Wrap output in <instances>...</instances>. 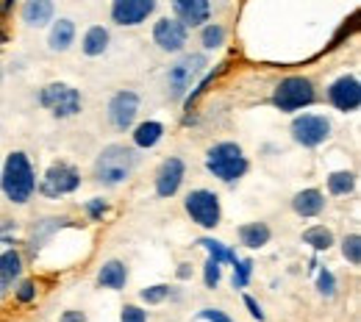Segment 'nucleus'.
<instances>
[{"label":"nucleus","mask_w":361,"mask_h":322,"mask_svg":"<svg viewBox=\"0 0 361 322\" xmlns=\"http://www.w3.org/2000/svg\"><path fill=\"white\" fill-rule=\"evenodd\" d=\"M328 100L339 111H356L361 106V84L356 75H342L328 87Z\"/></svg>","instance_id":"9b49d317"},{"label":"nucleus","mask_w":361,"mask_h":322,"mask_svg":"<svg viewBox=\"0 0 361 322\" xmlns=\"http://www.w3.org/2000/svg\"><path fill=\"white\" fill-rule=\"evenodd\" d=\"M317 292L322 297H334L336 295V278H334L331 270H325V267L317 273Z\"/></svg>","instance_id":"7c9ffc66"},{"label":"nucleus","mask_w":361,"mask_h":322,"mask_svg":"<svg viewBox=\"0 0 361 322\" xmlns=\"http://www.w3.org/2000/svg\"><path fill=\"white\" fill-rule=\"evenodd\" d=\"M136 114H139V94L131 89H123L109 100V123L117 131H128L134 125Z\"/></svg>","instance_id":"9d476101"},{"label":"nucleus","mask_w":361,"mask_h":322,"mask_svg":"<svg viewBox=\"0 0 361 322\" xmlns=\"http://www.w3.org/2000/svg\"><path fill=\"white\" fill-rule=\"evenodd\" d=\"M53 20V0H25L23 3V23L31 28H42Z\"/></svg>","instance_id":"a211bd4d"},{"label":"nucleus","mask_w":361,"mask_h":322,"mask_svg":"<svg viewBox=\"0 0 361 322\" xmlns=\"http://www.w3.org/2000/svg\"><path fill=\"white\" fill-rule=\"evenodd\" d=\"M167 297H170V286H164V283H156V286H147V289L139 292V300L147 303V306H159Z\"/></svg>","instance_id":"c756f323"},{"label":"nucleus","mask_w":361,"mask_h":322,"mask_svg":"<svg viewBox=\"0 0 361 322\" xmlns=\"http://www.w3.org/2000/svg\"><path fill=\"white\" fill-rule=\"evenodd\" d=\"M109 31L103 28V25H92L90 31L84 34V53L87 56H103L106 53V47H109Z\"/></svg>","instance_id":"5701e85b"},{"label":"nucleus","mask_w":361,"mask_h":322,"mask_svg":"<svg viewBox=\"0 0 361 322\" xmlns=\"http://www.w3.org/2000/svg\"><path fill=\"white\" fill-rule=\"evenodd\" d=\"M39 103L50 109L59 120H67V117H75L81 111V92L67 87V84H47L39 92Z\"/></svg>","instance_id":"0eeeda50"},{"label":"nucleus","mask_w":361,"mask_h":322,"mask_svg":"<svg viewBox=\"0 0 361 322\" xmlns=\"http://www.w3.org/2000/svg\"><path fill=\"white\" fill-rule=\"evenodd\" d=\"M292 209H295L298 217H317L325 209V194L319 189H303V192L295 194Z\"/></svg>","instance_id":"dca6fc26"},{"label":"nucleus","mask_w":361,"mask_h":322,"mask_svg":"<svg viewBox=\"0 0 361 322\" xmlns=\"http://www.w3.org/2000/svg\"><path fill=\"white\" fill-rule=\"evenodd\" d=\"M59 322H90V317L84 314V311H78V309H70V311H64Z\"/></svg>","instance_id":"4c0bfd02"},{"label":"nucleus","mask_w":361,"mask_h":322,"mask_svg":"<svg viewBox=\"0 0 361 322\" xmlns=\"http://www.w3.org/2000/svg\"><path fill=\"white\" fill-rule=\"evenodd\" d=\"M120 322H147V311L139 306H123Z\"/></svg>","instance_id":"f704fd0d"},{"label":"nucleus","mask_w":361,"mask_h":322,"mask_svg":"<svg viewBox=\"0 0 361 322\" xmlns=\"http://www.w3.org/2000/svg\"><path fill=\"white\" fill-rule=\"evenodd\" d=\"M78 186H81V173L73 164L59 161V164H50L47 167L45 178L39 184V192L45 197H61V194H73Z\"/></svg>","instance_id":"6e6552de"},{"label":"nucleus","mask_w":361,"mask_h":322,"mask_svg":"<svg viewBox=\"0 0 361 322\" xmlns=\"http://www.w3.org/2000/svg\"><path fill=\"white\" fill-rule=\"evenodd\" d=\"M136 167V150L128 144H106L94 161V178L103 186L123 184Z\"/></svg>","instance_id":"f03ea898"},{"label":"nucleus","mask_w":361,"mask_h":322,"mask_svg":"<svg viewBox=\"0 0 361 322\" xmlns=\"http://www.w3.org/2000/svg\"><path fill=\"white\" fill-rule=\"evenodd\" d=\"M314 97H317L314 84H312L309 78H303V75H289V78H283V81L275 87V92H272V106H275L278 111H298V109L312 106Z\"/></svg>","instance_id":"39448f33"},{"label":"nucleus","mask_w":361,"mask_h":322,"mask_svg":"<svg viewBox=\"0 0 361 322\" xmlns=\"http://www.w3.org/2000/svg\"><path fill=\"white\" fill-rule=\"evenodd\" d=\"M356 189V175L342 170V173H331L328 175V192L331 194H350Z\"/></svg>","instance_id":"a878e982"},{"label":"nucleus","mask_w":361,"mask_h":322,"mask_svg":"<svg viewBox=\"0 0 361 322\" xmlns=\"http://www.w3.org/2000/svg\"><path fill=\"white\" fill-rule=\"evenodd\" d=\"M253 275V261L250 259H236L233 261V289H245Z\"/></svg>","instance_id":"c85d7f7f"},{"label":"nucleus","mask_w":361,"mask_h":322,"mask_svg":"<svg viewBox=\"0 0 361 322\" xmlns=\"http://www.w3.org/2000/svg\"><path fill=\"white\" fill-rule=\"evenodd\" d=\"M0 189H3V194H6L11 203H17V206L28 203L31 194L37 192L34 167H31V161H28V156H25L23 150H14V153L6 156L3 173H0Z\"/></svg>","instance_id":"f257e3e1"},{"label":"nucleus","mask_w":361,"mask_h":322,"mask_svg":"<svg viewBox=\"0 0 361 322\" xmlns=\"http://www.w3.org/2000/svg\"><path fill=\"white\" fill-rule=\"evenodd\" d=\"M17 300L20 303H34L37 300V283L34 280H23L17 286Z\"/></svg>","instance_id":"72a5a7b5"},{"label":"nucleus","mask_w":361,"mask_h":322,"mask_svg":"<svg viewBox=\"0 0 361 322\" xmlns=\"http://www.w3.org/2000/svg\"><path fill=\"white\" fill-rule=\"evenodd\" d=\"M200 45L206 47V50H217V47L226 45V28L220 25V23H209V25H203V31H200Z\"/></svg>","instance_id":"bb28decb"},{"label":"nucleus","mask_w":361,"mask_h":322,"mask_svg":"<svg viewBox=\"0 0 361 322\" xmlns=\"http://www.w3.org/2000/svg\"><path fill=\"white\" fill-rule=\"evenodd\" d=\"M245 306H247V311H250V317H253V320L264 322V311H262V306L256 303V297H250V295H247V297H245Z\"/></svg>","instance_id":"e433bc0d"},{"label":"nucleus","mask_w":361,"mask_h":322,"mask_svg":"<svg viewBox=\"0 0 361 322\" xmlns=\"http://www.w3.org/2000/svg\"><path fill=\"white\" fill-rule=\"evenodd\" d=\"M183 175H186V164L178 156H170L161 161L159 173H156V194L159 197H173L183 184Z\"/></svg>","instance_id":"4468645a"},{"label":"nucleus","mask_w":361,"mask_h":322,"mask_svg":"<svg viewBox=\"0 0 361 322\" xmlns=\"http://www.w3.org/2000/svg\"><path fill=\"white\" fill-rule=\"evenodd\" d=\"M197 320H203V322H233L226 311H220V309H203V311H197Z\"/></svg>","instance_id":"c9c22d12"},{"label":"nucleus","mask_w":361,"mask_h":322,"mask_svg":"<svg viewBox=\"0 0 361 322\" xmlns=\"http://www.w3.org/2000/svg\"><path fill=\"white\" fill-rule=\"evenodd\" d=\"M303 242L317 250V253H322V250H331L334 247V230L325 228V225H312V228L303 230Z\"/></svg>","instance_id":"b1692460"},{"label":"nucleus","mask_w":361,"mask_h":322,"mask_svg":"<svg viewBox=\"0 0 361 322\" xmlns=\"http://www.w3.org/2000/svg\"><path fill=\"white\" fill-rule=\"evenodd\" d=\"M6 295V280H0V297Z\"/></svg>","instance_id":"a19ab883"},{"label":"nucleus","mask_w":361,"mask_h":322,"mask_svg":"<svg viewBox=\"0 0 361 322\" xmlns=\"http://www.w3.org/2000/svg\"><path fill=\"white\" fill-rule=\"evenodd\" d=\"M342 256H345L348 264L359 267L361 264V236L359 233H348V236H345V242H342Z\"/></svg>","instance_id":"cd10ccee"},{"label":"nucleus","mask_w":361,"mask_h":322,"mask_svg":"<svg viewBox=\"0 0 361 322\" xmlns=\"http://www.w3.org/2000/svg\"><path fill=\"white\" fill-rule=\"evenodd\" d=\"M220 280H223V264L214 261V259H209L206 267H203V283H206L209 289H217Z\"/></svg>","instance_id":"2f4dec72"},{"label":"nucleus","mask_w":361,"mask_h":322,"mask_svg":"<svg viewBox=\"0 0 361 322\" xmlns=\"http://www.w3.org/2000/svg\"><path fill=\"white\" fill-rule=\"evenodd\" d=\"M331 137V120L325 114H300L292 120V139L303 147H317Z\"/></svg>","instance_id":"1a4fd4ad"},{"label":"nucleus","mask_w":361,"mask_h":322,"mask_svg":"<svg viewBox=\"0 0 361 322\" xmlns=\"http://www.w3.org/2000/svg\"><path fill=\"white\" fill-rule=\"evenodd\" d=\"M87 209V214H90V220H103V214L109 211V203L103 200V197H92L90 203L84 206Z\"/></svg>","instance_id":"473e14b6"},{"label":"nucleus","mask_w":361,"mask_h":322,"mask_svg":"<svg viewBox=\"0 0 361 322\" xmlns=\"http://www.w3.org/2000/svg\"><path fill=\"white\" fill-rule=\"evenodd\" d=\"M164 137V125L156 123V120H147L142 125H136L134 131V144L136 147H156Z\"/></svg>","instance_id":"412c9836"},{"label":"nucleus","mask_w":361,"mask_h":322,"mask_svg":"<svg viewBox=\"0 0 361 322\" xmlns=\"http://www.w3.org/2000/svg\"><path fill=\"white\" fill-rule=\"evenodd\" d=\"M156 11V0H111V20L117 25H139Z\"/></svg>","instance_id":"f8f14e48"},{"label":"nucleus","mask_w":361,"mask_h":322,"mask_svg":"<svg viewBox=\"0 0 361 322\" xmlns=\"http://www.w3.org/2000/svg\"><path fill=\"white\" fill-rule=\"evenodd\" d=\"M186 37H189V28L173 20V17H161L156 25H153V42L167 50V53H178L186 45Z\"/></svg>","instance_id":"ddd939ff"},{"label":"nucleus","mask_w":361,"mask_h":322,"mask_svg":"<svg viewBox=\"0 0 361 322\" xmlns=\"http://www.w3.org/2000/svg\"><path fill=\"white\" fill-rule=\"evenodd\" d=\"M206 67H209V61H206L203 53H186V56H180L178 61L170 67V73H167L170 100H183L189 94V89H192V84L203 75Z\"/></svg>","instance_id":"20e7f679"},{"label":"nucleus","mask_w":361,"mask_h":322,"mask_svg":"<svg viewBox=\"0 0 361 322\" xmlns=\"http://www.w3.org/2000/svg\"><path fill=\"white\" fill-rule=\"evenodd\" d=\"M183 209L186 214L192 217L195 225L200 228H217L220 225V217H223V209H220V197L209 189H195L186 194L183 200Z\"/></svg>","instance_id":"423d86ee"},{"label":"nucleus","mask_w":361,"mask_h":322,"mask_svg":"<svg viewBox=\"0 0 361 322\" xmlns=\"http://www.w3.org/2000/svg\"><path fill=\"white\" fill-rule=\"evenodd\" d=\"M73 42H75V23L67 20V17L53 23V28H50V50L64 53V50H70Z\"/></svg>","instance_id":"6ab92c4d"},{"label":"nucleus","mask_w":361,"mask_h":322,"mask_svg":"<svg viewBox=\"0 0 361 322\" xmlns=\"http://www.w3.org/2000/svg\"><path fill=\"white\" fill-rule=\"evenodd\" d=\"M178 278H189V264H180V270H178Z\"/></svg>","instance_id":"58836bf2"},{"label":"nucleus","mask_w":361,"mask_h":322,"mask_svg":"<svg viewBox=\"0 0 361 322\" xmlns=\"http://www.w3.org/2000/svg\"><path fill=\"white\" fill-rule=\"evenodd\" d=\"M272 230L264 225V223H247V225H242L239 228V242L245 244V247H250V250H259V247H264L267 242H270Z\"/></svg>","instance_id":"aec40b11"},{"label":"nucleus","mask_w":361,"mask_h":322,"mask_svg":"<svg viewBox=\"0 0 361 322\" xmlns=\"http://www.w3.org/2000/svg\"><path fill=\"white\" fill-rule=\"evenodd\" d=\"M197 244L206 247V250H209V259H214V261H220V264H233V261H236V253H233L228 244L217 242V239H200Z\"/></svg>","instance_id":"393cba45"},{"label":"nucleus","mask_w":361,"mask_h":322,"mask_svg":"<svg viewBox=\"0 0 361 322\" xmlns=\"http://www.w3.org/2000/svg\"><path fill=\"white\" fill-rule=\"evenodd\" d=\"M97 283H100L103 289H111V292L126 289V283H128V267H126L123 261H117V259L106 261V264L100 267V273H97Z\"/></svg>","instance_id":"f3484780"},{"label":"nucleus","mask_w":361,"mask_h":322,"mask_svg":"<svg viewBox=\"0 0 361 322\" xmlns=\"http://www.w3.org/2000/svg\"><path fill=\"white\" fill-rule=\"evenodd\" d=\"M11 6H14V0H3V3H0L3 11H11Z\"/></svg>","instance_id":"ea45409f"},{"label":"nucleus","mask_w":361,"mask_h":322,"mask_svg":"<svg viewBox=\"0 0 361 322\" xmlns=\"http://www.w3.org/2000/svg\"><path fill=\"white\" fill-rule=\"evenodd\" d=\"M170 3L176 11V20L186 28H197L212 17V0H170Z\"/></svg>","instance_id":"2eb2a0df"},{"label":"nucleus","mask_w":361,"mask_h":322,"mask_svg":"<svg viewBox=\"0 0 361 322\" xmlns=\"http://www.w3.org/2000/svg\"><path fill=\"white\" fill-rule=\"evenodd\" d=\"M23 275V256H20V250H3L0 253V280H6V283H11L14 278Z\"/></svg>","instance_id":"4be33fe9"},{"label":"nucleus","mask_w":361,"mask_h":322,"mask_svg":"<svg viewBox=\"0 0 361 322\" xmlns=\"http://www.w3.org/2000/svg\"><path fill=\"white\" fill-rule=\"evenodd\" d=\"M206 170L214 178L233 184L247 173V156L242 153V147L236 142H217L206 153Z\"/></svg>","instance_id":"7ed1b4c3"}]
</instances>
